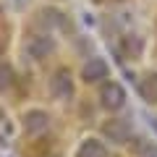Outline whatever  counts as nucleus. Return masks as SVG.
I'll list each match as a JSON object with an SVG mask.
<instances>
[{
    "label": "nucleus",
    "instance_id": "f257e3e1",
    "mask_svg": "<svg viewBox=\"0 0 157 157\" xmlns=\"http://www.w3.org/2000/svg\"><path fill=\"white\" fill-rule=\"evenodd\" d=\"M100 102L105 110H121V107L126 105V92L123 86L118 84V81H107V84H102L100 89Z\"/></svg>",
    "mask_w": 157,
    "mask_h": 157
},
{
    "label": "nucleus",
    "instance_id": "20e7f679",
    "mask_svg": "<svg viewBox=\"0 0 157 157\" xmlns=\"http://www.w3.org/2000/svg\"><path fill=\"white\" fill-rule=\"evenodd\" d=\"M81 78H84L86 84H94L100 78H107V63L102 58H89V63L81 71Z\"/></svg>",
    "mask_w": 157,
    "mask_h": 157
},
{
    "label": "nucleus",
    "instance_id": "f03ea898",
    "mask_svg": "<svg viewBox=\"0 0 157 157\" xmlns=\"http://www.w3.org/2000/svg\"><path fill=\"white\" fill-rule=\"evenodd\" d=\"M50 92L55 100H68L73 94V81H71V73L66 68H58L50 78Z\"/></svg>",
    "mask_w": 157,
    "mask_h": 157
},
{
    "label": "nucleus",
    "instance_id": "0eeeda50",
    "mask_svg": "<svg viewBox=\"0 0 157 157\" xmlns=\"http://www.w3.org/2000/svg\"><path fill=\"white\" fill-rule=\"evenodd\" d=\"M78 157H107V149L102 141L97 139H86L84 144L78 147Z\"/></svg>",
    "mask_w": 157,
    "mask_h": 157
},
{
    "label": "nucleus",
    "instance_id": "39448f33",
    "mask_svg": "<svg viewBox=\"0 0 157 157\" xmlns=\"http://www.w3.org/2000/svg\"><path fill=\"white\" fill-rule=\"evenodd\" d=\"M52 39L50 37H32L26 42V50L32 58H37V60H42V58H47V52H52Z\"/></svg>",
    "mask_w": 157,
    "mask_h": 157
},
{
    "label": "nucleus",
    "instance_id": "9d476101",
    "mask_svg": "<svg viewBox=\"0 0 157 157\" xmlns=\"http://www.w3.org/2000/svg\"><path fill=\"white\" fill-rule=\"evenodd\" d=\"M139 157H157V144H147L141 147V155Z\"/></svg>",
    "mask_w": 157,
    "mask_h": 157
},
{
    "label": "nucleus",
    "instance_id": "6e6552de",
    "mask_svg": "<svg viewBox=\"0 0 157 157\" xmlns=\"http://www.w3.org/2000/svg\"><path fill=\"white\" fill-rule=\"evenodd\" d=\"M11 84H13V71H11V66L0 63V92H3V89H8Z\"/></svg>",
    "mask_w": 157,
    "mask_h": 157
},
{
    "label": "nucleus",
    "instance_id": "7ed1b4c3",
    "mask_svg": "<svg viewBox=\"0 0 157 157\" xmlns=\"http://www.w3.org/2000/svg\"><path fill=\"white\" fill-rule=\"evenodd\" d=\"M105 136L110 141H115V144H126L131 136V123L128 121H123V118H115V121H110V123H105Z\"/></svg>",
    "mask_w": 157,
    "mask_h": 157
},
{
    "label": "nucleus",
    "instance_id": "1a4fd4ad",
    "mask_svg": "<svg viewBox=\"0 0 157 157\" xmlns=\"http://www.w3.org/2000/svg\"><path fill=\"white\" fill-rule=\"evenodd\" d=\"M155 86H157V76L152 73V76H147V84L141 86V92H144L147 102H152V100H155Z\"/></svg>",
    "mask_w": 157,
    "mask_h": 157
},
{
    "label": "nucleus",
    "instance_id": "423d86ee",
    "mask_svg": "<svg viewBox=\"0 0 157 157\" xmlns=\"http://www.w3.org/2000/svg\"><path fill=\"white\" fill-rule=\"evenodd\" d=\"M47 123H50V118H47V113H42V110H32V113H26V118H24V126H26L29 134L45 131Z\"/></svg>",
    "mask_w": 157,
    "mask_h": 157
}]
</instances>
